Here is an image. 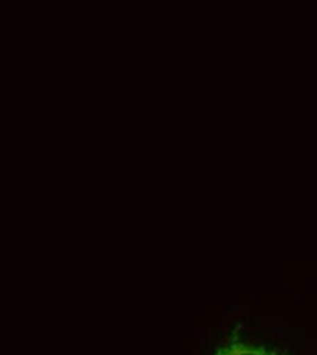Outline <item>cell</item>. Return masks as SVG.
Listing matches in <instances>:
<instances>
[{
    "instance_id": "6da1fadb",
    "label": "cell",
    "mask_w": 317,
    "mask_h": 355,
    "mask_svg": "<svg viewBox=\"0 0 317 355\" xmlns=\"http://www.w3.org/2000/svg\"><path fill=\"white\" fill-rule=\"evenodd\" d=\"M219 355H267L264 352H260L257 349L246 347V346H232L223 350Z\"/></svg>"
}]
</instances>
